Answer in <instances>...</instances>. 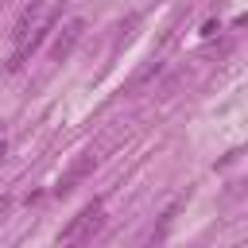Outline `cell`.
Returning <instances> with one entry per match:
<instances>
[{"instance_id":"cell-1","label":"cell","mask_w":248,"mask_h":248,"mask_svg":"<svg viewBox=\"0 0 248 248\" xmlns=\"http://www.w3.org/2000/svg\"><path fill=\"white\" fill-rule=\"evenodd\" d=\"M101 225H105V217H101V202L93 198L78 217H70V225L58 232V240H93V236L101 232Z\"/></svg>"},{"instance_id":"cell-2","label":"cell","mask_w":248,"mask_h":248,"mask_svg":"<svg viewBox=\"0 0 248 248\" xmlns=\"http://www.w3.org/2000/svg\"><path fill=\"white\" fill-rule=\"evenodd\" d=\"M81 35H85V19H66L62 31L54 35V43H50V62H66L74 54V46L81 43Z\"/></svg>"},{"instance_id":"cell-3","label":"cell","mask_w":248,"mask_h":248,"mask_svg":"<svg viewBox=\"0 0 248 248\" xmlns=\"http://www.w3.org/2000/svg\"><path fill=\"white\" fill-rule=\"evenodd\" d=\"M93 170H97V155H93V151L78 155V159H74V163L66 167V174H62L58 182H54V194H58V198H66V194H70V190H74L78 182H85V178H89Z\"/></svg>"},{"instance_id":"cell-4","label":"cell","mask_w":248,"mask_h":248,"mask_svg":"<svg viewBox=\"0 0 248 248\" xmlns=\"http://www.w3.org/2000/svg\"><path fill=\"white\" fill-rule=\"evenodd\" d=\"M39 19H43V0H31V4L19 12V19L12 23V43L19 46V43H23V39H27V35L39 27Z\"/></svg>"},{"instance_id":"cell-5","label":"cell","mask_w":248,"mask_h":248,"mask_svg":"<svg viewBox=\"0 0 248 248\" xmlns=\"http://www.w3.org/2000/svg\"><path fill=\"white\" fill-rule=\"evenodd\" d=\"M159 74H163V62H143V66L128 78V89H124V93H140V89H143V85H151Z\"/></svg>"},{"instance_id":"cell-6","label":"cell","mask_w":248,"mask_h":248,"mask_svg":"<svg viewBox=\"0 0 248 248\" xmlns=\"http://www.w3.org/2000/svg\"><path fill=\"white\" fill-rule=\"evenodd\" d=\"M136 23H140V16H128V19H124V23H120V35H116V46H120V43H128V39H132V31H136Z\"/></svg>"},{"instance_id":"cell-7","label":"cell","mask_w":248,"mask_h":248,"mask_svg":"<svg viewBox=\"0 0 248 248\" xmlns=\"http://www.w3.org/2000/svg\"><path fill=\"white\" fill-rule=\"evenodd\" d=\"M217 31H221V23H217V19H209V23L202 27V35H205V39H209V35H217Z\"/></svg>"},{"instance_id":"cell-8","label":"cell","mask_w":248,"mask_h":248,"mask_svg":"<svg viewBox=\"0 0 248 248\" xmlns=\"http://www.w3.org/2000/svg\"><path fill=\"white\" fill-rule=\"evenodd\" d=\"M8 209H12V198H4V202H0V221L8 217Z\"/></svg>"},{"instance_id":"cell-9","label":"cell","mask_w":248,"mask_h":248,"mask_svg":"<svg viewBox=\"0 0 248 248\" xmlns=\"http://www.w3.org/2000/svg\"><path fill=\"white\" fill-rule=\"evenodd\" d=\"M4 151H8V147H4V140H0V163H4Z\"/></svg>"}]
</instances>
